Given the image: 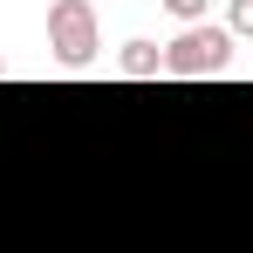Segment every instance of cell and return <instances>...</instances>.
<instances>
[{
  "label": "cell",
  "instance_id": "obj_4",
  "mask_svg": "<svg viewBox=\"0 0 253 253\" xmlns=\"http://www.w3.org/2000/svg\"><path fill=\"white\" fill-rule=\"evenodd\" d=\"M226 28H233V42H253V0H233L226 7Z\"/></svg>",
  "mask_w": 253,
  "mask_h": 253
},
{
  "label": "cell",
  "instance_id": "obj_1",
  "mask_svg": "<svg viewBox=\"0 0 253 253\" xmlns=\"http://www.w3.org/2000/svg\"><path fill=\"white\" fill-rule=\"evenodd\" d=\"M226 62H233V28L226 21H192L178 42H165V76H185V83L219 76Z\"/></svg>",
  "mask_w": 253,
  "mask_h": 253
},
{
  "label": "cell",
  "instance_id": "obj_5",
  "mask_svg": "<svg viewBox=\"0 0 253 253\" xmlns=\"http://www.w3.org/2000/svg\"><path fill=\"white\" fill-rule=\"evenodd\" d=\"M206 7H212V0H165V14H178L185 28H192V21H206Z\"/></svg>",
  "mask_w": 253,
  "mask_h": 253
},
{
  "label": "cell",
  "instance_id": "obj_6",
  "mask_svg": "<svg viewBox=\"0 0 253 253\" xmlns=\"http://www.w3.org/2000/svg\"><path fill=\"white\" fill-rule=\"evenodd\" d=\"M0 76H7V62H0Z\"/></svg>",
  "mask_w": 253,
  "mask_h": 253
},
{
  "label": "cell",
  "instance_id": "obj_3",
  "mask_svg": "<svg viewBox=\"0 0 253 253\" xmlns=\"http://www.w3.org/2000/svg\"><path fill=\"white\" fill-rule=\"evenodd\" d=\"M117 69H124L130 83H144V76L165 69V48H158V42H124V48H117Z\"/></svg>",
  "mask_w": 253,
  "mask_h": 253
},
{
  "label": "cell",
  "instance_id": "obj_2",
  "mask_svg": "<svg viewBox=\"0 0 253 253\" xmlns=\"http://www.w3.org/2000/svg\"><path fill=\"white\" fill-rule=\"evenodd\" d=\"M48 48H55L62 69H89L96 48H103L96 7H89V0H55V7H48Z\"/></svg>",
  "mask_w": 253,
  "mask_h": 253
}]
</instances>
